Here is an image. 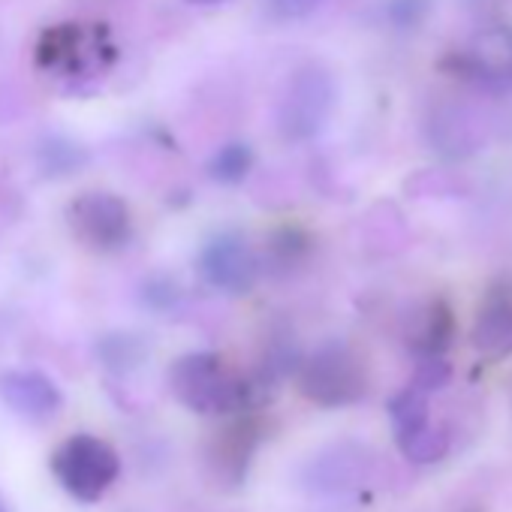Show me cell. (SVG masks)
<instances>
[{
  "mask_svg": "<svg viewBox=\"0 0 512 512\" xmlns=\"http://www.w3.org/2000/svg\"><path fill=\"white\" fill-rule=\"evenodd\" d=\"M172 395L193 413L232 416L250 404L247 380L217 353H187L169 368Z\"/></svg>",
  "mask_w": 512,
  "mask_h": 512,
  "instance_id": "6da1fadb",
  "label": "cell"
},
{
  "mask_svg": "<svg viewBox=\"0 0 512 512\" xmlns=\"http://www.w3.org/2000/svg\"><path fill=\"white\" fill-rule=\"evenodd\" d=\"M299 389L320 407H347L368 392V368L353 347L329 341L302 362Z\"/></svg>",
  "mask_w": 512,
  "mask_h": 512,
  "instance_id": "7a4b0ae2",
  "label": "cell"
},
{
  "mask_svg": "<svg viewBox=\"0 0 512 512\" xmlns=\"http://www.w3.org/2000/svg\"><path fill=\"white\" fill-rule=\"evenodd\" d=\"M52 473L67 488V494L82 503H94L118 479L121 458L106 440L94 434H73L52 455Z\"/></svg>",
  "mask_w": 512,
  "mask_h": 512,
  "instance_id": "3957f363",
  "label": "cell"
},
{
  "mask_svg": "<svg viewBox=\"0 0 512 512\" xmlns=\"http://www.w3.org/2000/svg\"><path fill=\"white\" fill-rule=\"evenodd\" d=\"M335 109V82L320 64L296 70L278 103V127L290 142L314 139Z\"/></svg>",
  "mask_w": 512,
  "mask_h": 512,
  "instance_id": "277c9868",
  "label": "cell"
},
{
  "mask_svg": "<svg viewBox=\"0 0 512 512\" xmlns=\"http://www.w3.org/2000/svg\"><path fill=\"white\" fill-rule=\"evenodd\" d=\"M70 229L94 253L121 250L133 235V214L127 202L109 190H88L70 202Z\"/></svg>",
  "mask_w": 512,
  "mask_h": 512,
  "instance_id": "5b68a950",
  "label": "cell"
},
{
  "mask_svg": "<svg viewBox=\"0 0 512 512\" xmlns=\"http://www.w3.org/2000/svg\"><path fill=\"white\" fill-rule=\"evenodd\" d=\"M199 272L211 290L226 296H244L260 278V260H256L247 238H241L238 232H223L202 247Z\"/></svg>",
  "mask_w": 512,
  "mask_h": 512,
  "instance_id": "8992f818",
  "label": "cell"
},
{
  "mask_svg": "<svg viewBox=\"0 0 512 512\" xmlns=\"http://www.w3.org/2000/svg\"><path fill=\"white\" fill-rule=\"evenodd\" d=\"M455 64L467 79L494 94L512 91V28L491 25L476 31Z\"/></svg>",
  "mask_w": 512,
  "mask_h": 512,
  "instance_id": "52a82bcc",
  "label": "cell"
},
{
  "mask_svg": "<svg viewBox=\"0 0 512 512\" xmlns=\"http://www.w3.org/2000/svg\"><path fill=\"white\" fill-rule=\"evenodd\" d=\"M0 398L13 413L31 422H46L64 407L58 383L40 371H7L0 377Z\"/></svg>",
  "mask_w": 512,
  "mask_h": 512,
  "instance_id": "ba28073f",
  "label": "cell"
},
{
  "mask_svg": "<svg viewBox=\"0 0 512 512\" xmlns=\"http://www.w3.org/2000/svg\"><path fill=\"white\" fill-rule=\"evenodd\" d=\"M256 443H260V425H256L250 416L229 422L211 443L214 473H220L223 479H241L247 464H250Z\"/></svg>",
  "mask_w": 512,
  "mask_h": 512,
  "instance_id": "9c48e42d",
  "label": "cell"
},
{
  "mask_svg": "<svg viewBox=\"0 0 512 512\" xmlns=\"http://www.w3.org/2000/svg\"><path fill=\"white\" fill-rule=\"evenodd\" d=\"M452 335H455L452 308H449V302L434 299L413 317V323L407 329V344L419 359L422 356H443L452 344Z\"/></svg>",
  "mask_w": 512,
  "mask_h": 512,
  "instance_id": "30bf717a",
  "label": "cell"
},
{
  "mask_svg": "<svg viewBox=\"0 0 512 512\" xmlns=\"http://www.w3.org/2000/svg\"><path fill=\"white\" fill-rule=\"evenodd\" d=\"M470 341L485 359H506L512 353V302L491 299L479 311Z\"/></svg>",
  "mask_w": 512,
  "mask_h": 512,
  "instance_id": "8fae6325",
  "label": "cell"
},
{
  "mask_svg": "<svg viewBox=\"0 0 512 512\" xmlns=\"http://www.w3.org/2000/svg\"><path fill=\"white\" fill-rule=\"evenodd\" d=\"M389 416H392V428H395V440L428 425L431 416H428V395L416 386L398 392L392 401H389Z\"/></svg>",
  "mask_w": 512,
  "mask_h": 512,
  "instance_id": "7c38bea8",
  "label": "cell"
},
{
  "mask_svg": "<svg viewBox=\"0 0 512 512\" xmlns=\"http://www.w3.org/2000/svg\"><path fill=\"white\" fill-rule=\"evenodd\" d=\"M395 443L404 452V458H410L413 464H434L449 449L446 431L437 428V425H431V422L422 425V428H416V431H410V434H404V437H398Z\"/></svg>",
  "mask_w": 512,
  "mask_h": 512,
  "instance_id": "4fadbf2b",
  "label": "cell"
},
{
  "mask_svg": "<svg viewBox=\"0 0 512 512\" xmlns=\"http://www.w3.org/2000/svg\"><path fill=\"white\" fill-rule=\"evenodd\" d=\"M250 169H253V148L247 142L223 145L208 163V175L220 184H238L247 178Z\"/></svg>",
  "mask_w": 512,
  "mask_h": 512,
  "instance_id": "5bb4252c",
  "label": "cell"
},
{
  "mask_svg": "<svg viewBox=\"0 0 512 512\" xmlns=\"http://www.w3.org/2000/svg\"><path fill=\"white\" fill-rule=\"evenodd\" d=\"M449 377H452V365L443 356H422L416 365V374H413V386L428 395V392L443 389L449 383Z\"/></svg>",
  "mask_w": 512,
  "mask_h": 512,
  "instance_id": "9a60e30c",
  "label": "cell"
},
{
  "mask_svg": "<svg viewBox=\"0 0 512 512\" xmlns=\"http://www.w3.org/2000/svg\"><path fill=\"white\" fill-rule=\"evenodd\" d=\"M269 4H272V13H275L278 19L296 22V19L314 16V13L323 7V0H269Z\"/></svg>",
  "mask_w": 512,
  "mask_h": 512,
  "instance_id": "2e32d148",
  "label": "cell"
},
{
  "mask_svg": "<svg viewBox=\"0 0 512 512\" xmlns=\"http://www.w3.org/2000/svg\"><path fill=\"white\" fill-rule=\"evenodd\" d=\"M187 4H196V7H217V4H226V0H187Z\"/></svg>",
  "mask_w": 512,
  "mask_h": 512,
  "instance_id": "e0dca14e",
  "label": "cell"
},
{
  "mask_svg": "<svg viewBox=\"0 0 512 512\" xmlns=\"http://www.w3.org/2000/svg\"><path fill=\"white\" fill-rule=\"evenodd\" d=\"M0 512H10V509H7V503H4V497H0Z\"/></svg>",
  "mask_w": 512,
  "mask_h": 512,
  "instance_id": "ac0fdd59",
  "label": "cell"
}]
</instances>
